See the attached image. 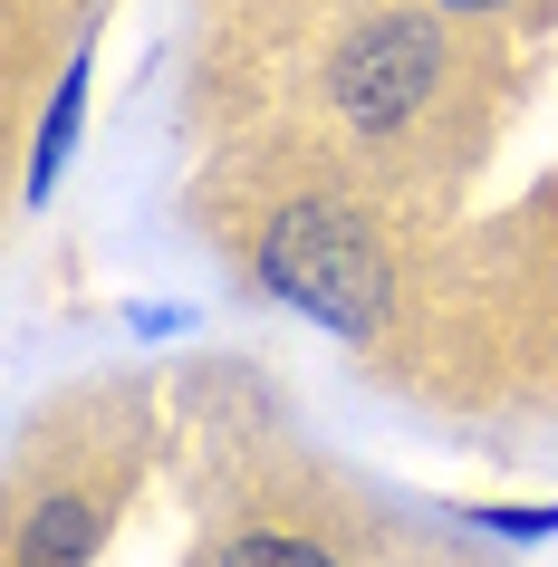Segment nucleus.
Masks as SVG:
<instances>
[{
	"mask_svg": "<svg viewBox=\"0 0 558 567\" xmlns=\"http://www.w3.org/2000/svg\"><path fill=\"white\" fill-rule=\"evenodd\" d=\"M106 538V491H59L20 519V567H88Z\"/></svg>",
	"mask_w": 558,
	"mask_h": 567,
	"instance_id": "3",
	"label": "nucleus"
},
{
	"mask_svg": "<svg viewBox=\"0 0 558 567\" xmlns=\"http://www.w3.org/2000/svg\"><path fill=\"white\" fill-rule=\"evenodd\" d=\"M434 78H443V30L414 20V10H385V20H366V30L337 49L327 96H337V116H347L356 135H395V125L434 96Z\"/></svg>",
	"mask_w": 558,
	"mask_h": 567,
	"instance_id": "2",
	"label": "nucleus"
},
{
	"mask_svg": "<svg viewBox=\"0 0 558 567\" xmlns=\"http://www.w3.org/2000/svg\"><path fill=\"white\" fill-rule=\"evenodd\" d=\"M88 78H97V59L78 49V59H68V78H59V96H49V116H39V145H30V174H20V203H49V193H59L68 154H78V135H88Z\"/></svg>",
	"mask_w": 558,
	"mask_h": 567,
	"instance_id": "4",
	"label": "nucleus"
},
{
	"mask_svg": "<svg viewBox=\"0 0 558 567\" xmlns=\"http://www.w3.org/2000/svg\"><path fill=\"white\" fill-rule=\"evenodd\" d=\"M471 529H491V538H558V501H491V509H463Z\"/></svg>",
	"mask_w": 558,
	"mask_h": 567,
	"instance_id": "6",
	"label": "nucleus"
},
{
	"mask_svg": "<svg viewBox=\"0 0 558 567\" xmlns=\"http://www.w3.org/2000/svg\"><path fill=\"white\" fill-rule=\"evenodd\" d=\"M443 10H471V20H481V10H510V0H443Z\"/></svg>",
	"mask_w": 558,
	"mask_h": 567,
	"instance_id": "7",
	"label": "nucleus"
},
{
	"mask_svg": "<svg viewBox=\"0 0 558 567\" xmlns=\"http://www.w3.org/2000/svg\"><path fill=\"white\" fill-rule=\"evenodd\" d=\"M261 279H270L280 308L318 318L327 337H376V318H385V250L337 203H290L280 212L261 231Z\"/></svg>",
	"mask_w": 558,
	"mask_h": 567,
	"instance_id": "1",
	"label": "nucleus"
},
{
	"mask_svg": "<svg viewBox=\"0 0 558 567\" xmlns=\"http://www.w3.org/2000/svg\"><path fill=\"white\" fill-rule=\"evenodd\" d=\"M203 567H337V548H327V538H298V529H241V538H222Z\"/></svg>",
	"mask_w": 558,
	"mask_h": 567,
	"instance_id": "5",
	"label": "nucleus"
}]
</instances>
